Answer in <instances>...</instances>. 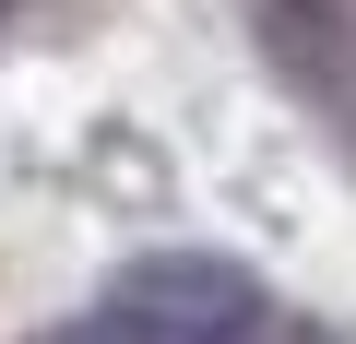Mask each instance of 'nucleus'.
<instances>
[{
	"instance_id": "obj_4",
	"label": "nucleus",
	"mask_w": 356,
	"mask_h": 344,
	"mask_svg": "<svg viewBox=\"0 0 356 344\" xmlns=\"http://www.w3.org/2000/svg\"><path fill=\"white\" fill-rule=\"evenodd\" d=\"M143 332V320H131ZM143 344H261V332H143Z\"/></svg>"
},
{
	"instance_id": "obj_2",
	"label": "nucleus",
	"mask_w": 356,
	"mask_h": 344,
	"mask_svg": "<svg viewBox=\"0 0 356 344\" xmlns=\"http://www.w3.org/2000/svg\"><path fill=\"white\" fill-rule=\"evenodd\" d=\"M261 36L297 83H332L344 72V0H261Z\"/></svg>"
},
{
	"instance_id": "obj_3",
	"label": "nucleus",
	"mask_w": 356,
	"mask_h": 344,
	"mask_svg": "<svg viewBox=\"0 0 356 344\" xmlns=\"http://www.w3.org/2000/svg\"><path fill=\"white\" fill-rule=\"evenodd\" d=\"M48 344H143V332H131V320H119V309H107V320H95V332H48Z\"/></svg>"
},
{
	"instance_id": "obj_1",
	"label": "nucleus",
	"mask_w": 356,
	"mask_h": 344,
	"mask_svg": "<svg viewBox=\"0 0 356 344\" xmlns=\"http://www.w3.org/2000/svg\"><path fill=\"white\" fill-rule=\"evenodd\" d=\"M107 309L143 320V332H273L261 273H250V261H214V249H154V261H131V273L107 285Z\"/></svg>"
}]
</instances>
